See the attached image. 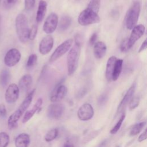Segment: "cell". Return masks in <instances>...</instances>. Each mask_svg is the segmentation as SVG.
<instances>
[{
    "mask_svg": "<svg viewBox=\"0 0 147 147\" xmlns=\"http://www.w3.org/2000/svg\"><path fill=\"white\" fill-rule=\"evenodd\" d=\"M34 92L35 89H33L30 92H29L20 105V107L9 117L7 121V125L9 129L11 130L17 127V122L30 106L32 101Z\"/></svg>",
    "mask_w": 147,
    "mask_h": 147,
    "instance_id": "6da1fadb",
    "label": "cell"
},
{
    "mask_svg": "<svg viewBox=\"0 0 147 147\" xmlns=\"http://www.w3.org/2000/svg\"><path fill=\"white\" fill-rule=\"evenodd\" d=\"M15 26L19 40L22 43H26L29 40V28L28 18L24 14L20 13L17 15L15 21Z\"/></svg>",
    "mask_w": 147,
    "mask_h": 147,
    "instance_id": "7a4b0ae2",
    "label": "cell"
},
{
    "mask_svg": "<svg viewBox=\"0 0 147 147\" xmlns=\"http://www.w3.org/2000/svg\"><path fill=\"white\" fill-rule=\"evenodd\" d=\"M81 44L75 43L72 48H70L67 57V65L68 75H73L78 67L79 60L80 55Z\"/></svg>",
    "mask_w": 147,
    "mask_h": 147,
    "instance_id": "3957f363",
    "label": "cell"
},
{
    "mask_svg": "<svg viewBox=\"0 0 147 147\" xmlns=\"http://www.w3.org/2000/svg\"><path fill=\"white\" fill-rule=\"evenodd\" d=\"M141 11V3L134 1L127 11L125 18L126 26L127 29L131 30L136 25Z\"/></svg>",
    "mask_w": 147,
    "mask_h": 147,
    "instance_id": "277c9868",
    "label": "cell"
},
{
    "mask_svg": "<svg viewBox=\"0 0 147 147\" xmlns=\"http://www.w3.org/2000/svg\"><path fill=\"white\" fill-rule=\"evenodd\" d=\"M78 21L80 25L87 26L98 23L100 21V17L98 13L86 7L80 13Z\"/></svg>",
    "mask_w": 147,
    "mask_h": 147,
    "instance_id": "5b68a950",
    "label": "cell"
},
{
    "mask_svg": "<svg viewBox=\"0 0 147 147\" xmlns=\"http://www.w3.org/2000/svg\"><path fill=\"white\" fill-rule=\"evenodd\" d=\"M72 44L73 40L71 38L68 39L63 42L55 49L54 52L51 55L49 60V62L53 63L60 57H61L66 52H67L69 51V49H70Z\"/></svg>",
    "mask_w": 147,
    "mask_h": 147,
    "instance_id": "8992f818",
    "label": "cell"
},
{
    "mask_svg": "<svg viewBox=\"0 0 147 147\" xmlns=\"http://www.w3.org/2000/svg\"><path fill=\"white\" fill-rule=\"evenodd\" d=\"M59 23V17L57 14L55 13H51L46 18L42 29L44 32L47 34L52 33L57 27Z\"/></svg>",
    "mask_w": 147,
    "mask_h": 147,
    "instance_id": "52a82bcc",
    "label": "cell"
},
{
    "mask_svg": "<svg viewBox=\"0 0 147 147\" xmlns=\"http://www.w3.org/2000/svg\"><path fill=\"white\" fill-rule=\"evenodd\" d=\"M21 57L20 52L16 48H11L6 53L4 57V63L7 67H13L20 61Z\"/></svg>",
    "mask_w": 147,
    "mask_h": 147,
    "instance_id": "ba28073f",
    "label": "cell"
},
{
    "mask_svg": "<svg viewBox=\"0 0 147 147\" xmlns=\"http://www.w3.org/2000/svg\"><path fill=\"white\" fill-rule=\"evenodd\" d=\"M94 115V110L92 106L88 103L82 105L78 110L77 115L78 118L83 121L91 119Z\"/></svg>",
    "mask_w": 147,
    "mask_h": 147,
    "instance_id": "9c48e42d",
    "label": "cell"
},
{
    "mask_svg": "<svg viewBox=\"0 0 147 147\" xmlns=\"http://www.w3.org/2000/svg\"><path fill=\"white\" fill-rule=\"evenodd\" d=\"M145 27L142 24L136 25L132 29L130 36L128 38V47L129 49L134 45L136 42L139 40L144 34Z\"/></svg>",
    "mask_w": 147,
    "mask_h": 147,
    "instance_id": "30bf717a",
    "label": "cell"
},
{
    "mask_svg": "<svg viewBox=\"0 0 147 147\" xmlns=\"http://www.w3.org/2000/svg\"><path fill=\"white\" fill-rule=\"evenodd\" d=\"M20 89L15 83H11L7 87L5 94V100L8 103H13L17 101L19 97Z\"/></svg>",
    "mask_w": 147,
    "mask_h": 147,
    "instance_id": "8fae6325",
    "label": "cell"
},
{
    "mask_svg": "<svg viewBox=\"0 0 147 147\" xmlns=\"http://www.w3.org/2000/svg\"><path fill=\"white\" fill-rule=\"evenodd\" d=\"M64 111V107L61 103H53L50 105L47 109V116L53 119L61 118Z\"/></svg>",
    "mask_w": 147,
    "mask_h": 147,
    "instance_id": "7c38bea8",
    "label": "cell"
},
{
    "mask_svg": "<svg viewBox=\"0 0 147 147\" xmlns=\"http://www.w3.org/2000/svg\"><path fill=\"white\" fill-rule=\"evenodd\" d=\"M67 88L65 86L61 84H57L51 92L50 100L52 102H57L61 100L67 95Z\"/></svg>",
    "mask_w": 147,
    "mask_h": 147,
    "instance_id": "4fadbf2b",
    "label": "cell"
},
{
    "mask_svg": "<svg viewBox=\"0 0 147 147\" xmlns=\"http://www.w3.org/2000/svg\"><path fill=\"white\" fill-rule=\"evenodd\" d=\"M53 38L50 35H47L40 41L39 44V52L41 54L45 55L48 54L52 49L53 46Z\"/></svg>",
    "mask_w": 147,
    "mask_h": 147,
    "instance_id": "5bb4252c",
    "label": "cell"
},
{
    "mask_svg": "<svg viewBox=\"0 0 147 147\" xmlns=\"http://www.w3.org/2000/svg\"><path fill=\"white\" fill-rule=\"evenodd\" d=\"M136 90V85L133 84L126 91V94L123 96L121 102L119 103L118 108H117V113H119L123 107H125L130 101L131 98L133 97L134 92Z\"/></svg>",
    "mask_w": 147,
    "mask_h": 147,
    "instance_id": "9a60e30c",
    "label": "cell"
},
{
    "mask_svg": "<svg viewBox=\"0 0 147 147\" xmlns=\"http://www.w3.org/2000/svg\"><path fill=\"white\" fill-rule=\"evenodd\" d=\"M107 46L103 41H97L94 45L93 52L95 57L97 59H102L106 55Z\"/></svg>",
    "mask_w": 147,
    "mask_h": 147,
    "instance_id": "2e32d148",
    "label": "cell"
},
{
    "mask_svg": "<svg viewBox=\"0 0 147 147\" xmlns=\"http://www.w3.org/2000/svg\"><path fill=\"white\" fill-rule=\"evenodd\" d=\"M42 99L40 98L37 99L35 104L33 105V107L26 111L22 118V123H25L27 122L34 115V114L36 113V111H37L39 109H40V107L42 106Z\"/></svg>",
    "mask_w": 147,
    "mask_h": 147,
    "instance_id": "e0dca14e",
    "label": "cell"
},
{
    "mask_svg": "<svg viewBox=\"0 0 147 147\" xmlns=\"http://www.w3.org/2000/svg\"><path fill=\"white\" fill-rule=\"evenodd\" d=\"M32 83V77L30 74L24 75L18 82V88L22 91H28Z\"/></svg>",
    "mask_w": 147,
    "mask_h": 147,
    "instance_id": "ac0fdd59",
    "label": "cell"
},
{
    "mask_svg": "<svg viewBox=\"0 0 147 147\" xmlns=\"http://www.w3.org/2000/svg\"><path fill=\"white\" fill-rule=\"evenodd\" d=\"M47 9V2L44 0L40 1L37 13H36V21L37 23H40L43 20L46 14Z\"/></svg>",
    "mask_w": 147,
    "mask_h": 147,
    "instance_id": "d6986e66",
    "label": "cell"
},
{
    "mask_svg": "<svg viewBox=\"0 0 147 147\" xmlns=\"http://www.w3.org/2000/svg\"><path fill=\"white\" fill-rule=\"evenodd\" d=\"M117 59V58L115 56H112L110 57L107 60V64H106V72H105V76L106 79L109 82L112 81V74L113 72L114 64Z\"/></svg>",
    "mask_w": 147,
    "mask_h": 147,
    "instance_id": "ffe728a7",
    "label": "cell"
},
{
    "mask_svg": "<svg viewBox=\"0 0 147 147\" xmlns=\"http://www.w3.org/2000/svg\"><path fill=\"white\" fill-rule=\"evenodd\" d=\"M30 136L26 133H21L15 140L16 147H28L30 144Z\"/></svg>",
    "mask_w": 147,
    "mask_h": 147,
    "instance_id": "44dd1931",
    "label": "cell"
},
{
    "mask_svg": "<svg viewBox=\"0 0 147 147\" xmlns=\"http://www.w3.org/2000/svg\"><path fill=\"white\" fill-rule=\"evenodd\" d=\"M123 65L122 59H117L114 64L112 74V81H116L121 75Z\"/></svg>",
    "mask_w": 147,
    "mask_h": 147,
    "instance_id": "7402d4cb",
    "label": "cell"
},
{
    "mask_svg": "<svg viewBox=\"0 0 147 147\" xmlns=\"http://www.w3.org/2000/svg\"><path fill=\"white\" fill-rule=\"evenodd\" d=\"M72 23V18L68 16H63L59 23H58V29L60 32H64L71 25Z\"/></svg>",
    "mask_w": 147,
    "mask_h": 147,
    "instance_id": "603a6c76",
    "label": "cell"
},
{
    "mask_svg": "<svg viewBox=\"0 0 147 147\" xmlns=\"http://www.w3.org/2000/svg\"><path fill=\"white\" fill-rule=\"evenodd\" d=\"M10 79V74L8 69H3L0 74V83L2 86L5 87Z\"/></svg>",
    "mask_w": 147,
    "mask_h": 147,
    "instance_id": "cb8c5ba5",
    "label": "cell"
},
{
    "mask_svg": "<svg viewBox=\"0 0 147 147\" xmlns=\"http://www.w3.org/2000/svg\"><path fill=\"white\" fill-rule=\"evenodd\" d=\"M145 125V122H141L135 124L130 129V131L129 132L130 136H135L138 133H140L142 130V129L144 127Z\"/></svg>",
    "mask_w": 147,
    "mask_h": 147,
    "instance_id": "d4e9b609",
    "label": "cell"
},
{
    "mask_svg": "<svg viewBox=\"0 0 147 147\" xmlns=\"http://www.w3.org/2000/svg\"><path fill=\"white\" fill-rule=\"evenodd\" d=\"M59 130L57 128L49 130L45 135L44 140L47 142H51L54 140L58 136Z\"/></svg>",
    "mask_w": 147,
    "mask_h": 147,
    "instance_id": "484cf974",
    "label": "cell"
},
{
    "mask_svg": "<svg viewBox=\"0 0 147 147\" xmlns=\"http://www.w3.org/2000/svg\"><path fill=\"white\" fill-rule=\"evenodd\" d=\"M10 137L6 132H0V147H7L9 144Z\"/></svg>",
    "mask_w": 147,
    "mask_h": 147,
    "instance_id": "4316f807",
    "label": "cell"
},
{
    "mask_svg": "<svg viewBox=\"0 0 147 147\" xmlns=\"http://www.w3.org/2000/svg\"><path fill=\"white\" fill-rule=\"evenodd\" d=\"M37 56L34 54H31L27 60L26 64V67L28 69H32L37 63Z\"/></svg>",
    "mask_w": 147,
    "mask_h": 147,
    "instance_id": "83f0119b",
    "label": "cell"
},
{
    "mask_svg": "<svg viewBox=\"0 0 147 147\" xmlns=\"http://www.w3.org/2000/svg\"><path fill=\"white\" fill-rule=\"evenodd\" d=\"M100 6V0H90L87 7L98 13Z\"/></svg>",
    "mask_w": 147,
    "mask_h": 147,
    "instance_id": "f1b7e54d",
    "label": "cell"
},
{
    "mask_svg": "<svg viewBox=\"0 0 147 147\" xmlns=\"http://www.w3.org/2000/svg\"><path fill=\"white\" fill-rule=\"evenodd\" d=\"M125 118V114L123 113L122 115L121 116L120 118L118 121V122L116 123V124L114 125V126L112 128V129L110 130V133L111 134H114L118 132V131L119 130V129L121 127V125Z\"/></svg>",
    "mask_w": 147,
    "mask_h": 147,
    "instance_id": "f546056e",
    "label": "cell"
},
{
    "mask_svg": "<svg viewBox=\"0 0 147 147\" xmlns=\"http://www.w3.org/2000/svg\"><path fill=\"white\" fill-rule=\"evenodd\" d=\"M140 103V98L138 96H134L131 98L129 103V107L130 110L136 109Z\"/></svg>",
    "mask_w": 147,
    "mask_h": 147,
    "instance_id": "4dcf8cb0",
    "label": "cell"
},
{
    "mask_svg": "<svg viewBox=\"0 0 147 147\" xmlns=\"http://www.w3.org/2000/svg\"><path fill=\"white\" fill-rule=\"evenodd\" d=\"M37 26L36 25H33L30 29H29V39L30 40H33L37 35Z\"/></svg>",
    "mask_w": 147,
    "mask_h": 147,
    "instance_id": "1f68e13d",
    "label": "cell"
},
{
    "mask_svg": "<svg viewBox=\"0 0 147 147\" xmlns=\"http://www.w3.org/2000/svg\"><path fill=\"white\" fill-rule=\"evenodd\" d=\"M18 0H3V5L6 9H10L13 7L17 2Z\"/></svg>",
    "mask_w": 147,
    "mask_h": 147,
    "instance_id": "d6a6232c",
    "label": "cell"
},
{
    "mask_svg": "<svg viewBox=\"0 0 147 147\" xmlns=\"http://www.w3.org/2000/svg\"><path fill=\"white\" fill-rule=\"evenodd\" d=\"M119 48L122 52H126L129 49L128 47V38H125L122 41Z\"/></svg>",
    "mask_w": 147,
    "mask_h": 147,
    "instance_id": "836d02e7",
    "label": "cell"
},
{
    "mask_svg": "<svg viewBox=\"0 0 147 147\" xmlns=\"http://www.w3.org/2000/svg\"><path fill=\"white\" fill-rule=\"evenodd\" d=\"M36 0H25V9L26 10H31L34 6Z\"/></svg>",
    "mask_w": 147,
    "mask_h": 147,
    "instance_id": "e575fe53",
    "label": "cell"
},
{
    "mask_svg": "<svg viewBox=\"0 0 147 147\" xmlns=\"http://www.w3.org/2000/svg\"><path fill=\"white\" fill-rule=\"evenodd\" d=\"M7 114L6 107L3 103L0 104V115L2 117H5Z\"/></svg>",
    "mask_w": 147,
    "mask_h": 147,
    "instance_id": "d590c367",
    "label": "cell"
},
{
    "mask_svg": "<svg viewBox=\"0 0 147 147\" xmlns=\"http://www.w3.org/2000/svg\"><path fill=\"white\" fill-rule=\"evenodd\" d=\"M98 38V34L96 33H94L90 37L89 40V43L91 45H94V44L96 42Z\"/></svg>",
    "mask_w": 147,
    "mask_h": 147,
    "instance_id": "8d00e7d4",
    "label": "cell"
},
{
    "mask_svg": "<svg viewBox=\"0 0 147 147\" xmlns=\"http://www.w3.org/2000/svg\"><path fill=\"white\" fill-rule=\"evenodd\" d=\"M146 133H147V130L146 129H145V130L140 135V136L138 138V141L141 142L144 141L146 139Z\"/></svg>",
    "mask_w": 147,
    "mask_h": 147,
    "instance_id": "74e56055",
    "label": "cell"
},
{
    "mask_svg": "<svg viewBox=\"0 0 147 147\" xmlns=\"http://www.w3.org/2000/svg\"><path fill=\"white\" fill-rule=\"evenodd\" d=\"M146 47H147V41H146V39H145L144 41V42L142 43V44L141 45L138 52L140 53V52H142L144 50H145L146 48Z\"/></svg>",
    "mask_w": 147,
    "mask_h": 147,
    "instance_id": "f35d334b",
    "label": "cell"
},
{
    "mask_svg": "<svg viewBox=\"0 0 147 147\" xmlns=\"http://www.w3.org/2000/svg\"><path fill=\"white\" fill-rule=\"evenodd\" d=\"M63 147H75L73 145L69 144V143H65Z\"/></svg>",
    "mask_w": 147,
    "mask_h": 147,
    "instance_id": "ab89813d",
    "label": "cell"
},
{
    "mask_svg": "<svg viewBox=\"0 0 147 147\" xmlns=\"http://www.w3.org/2000/svg\"><path fill=\"white\" fill-rule=\"evenodd\" d=\"M0 22H1V16H0Z\"/></svg>",
    "mask_w": 147,
    "mask_h": 147,
    "instance_id": "60d3db41",
    "label": "cell"
},
{
    "mask_svg": "<svg viewBox=\"0 0 147 147\" xmlns=\"http://www.w3.org/2000/svg\"><path fill=\"white\" fill-rule=\"evenodd\" d=\"M1 0H0V2H1Z\"/></svg>",
    "mask_w": 147,
    "mask_h": 147,
    "instance_id": "b9f144b4",
    "label": "cell"
}]
</instances>
